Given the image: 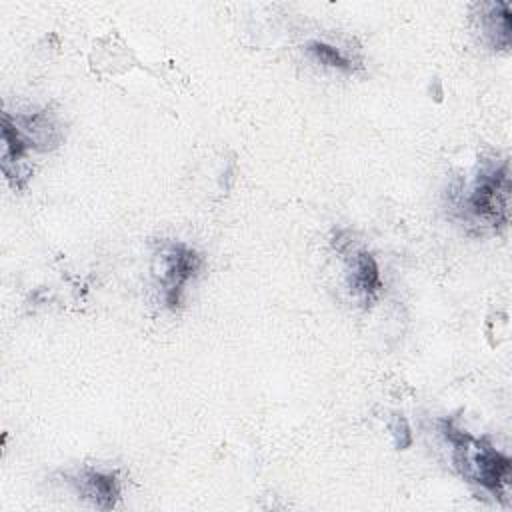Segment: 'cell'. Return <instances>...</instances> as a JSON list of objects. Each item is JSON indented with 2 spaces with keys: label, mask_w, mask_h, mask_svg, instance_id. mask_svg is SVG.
Masks as SVG:
<instances>
[{
  "label": "cell",
  "mask_w": 512,
  "mask_h": 512,
  "mask_svg": "<svg viewBox=\"0 0 512 512\" xmlns=\"http://www.w3.org/2000/svg\"><path fill=\"white\" fill-rule=\"evenodd\" d=\"M308 52L318 60L322 62L324 66H330V68H340V70H350V62L348 58H344L340 54V50H336L334 46L330 44H324V42H310L308 44Z\"/></svg>",
  "instance_id": "6"
},
{
  "label": "cell",
  "mask_w": 512,
  "mask_h": 512,
  "mask_svg": "<svg viewBox=\"0 0 512 512\" xmlns=\"http://www.w3.org/2000/svg\"><path fill=\"white\" fill-rule=\"evenodd\" d=\"M380 272L378 264L372 258V254L360 250L354 254V266H352V288L366 304H370L378 292H380Z\"/></svg>",
  "instance_id": "5"
},
{
  "label": "cell",
  "mask_w": 512,
  "mask_h": 512,
  "mask_svg": "<svg viewBox=\"0 0 512 512\" xmlns=\"http://www.w3.org/2000/svg\"><path fill=\"white\" fill-rule=\"evenodd\" d=\"M162 260L164 268L160 280L164 286V300L170 308H176L180 304L184 284L198 272L202 260L194 250L182 244H170L164 250Z\"/></svg>",
  "instance_id": "3"
},
{
  "label": "cell",
  "mask_w": 512,
  "mask_h": 512,
  "mask_svg": "<svg viewBox=\"0 0 512 512\" xmlns=\"http://www.w3.org/2000/svg\"><path fill=\"white\" fill-rule=\"evenodd\" d=\"M508 164H502L500 168L482 172L478 176V182L468 198L470 210L490 222V224H504L508 220Z\"/></svg>",
  "instance_id": "2"
},
{
  "label": "cell",
  "mask_w": 512,
  "mask_h": 512,
  "mask_svg": "<svg viewBox=\"0 0 512 512\" xmlns=\"http://www.w3.org/2000/svg\"><path fill=\"white\" fill-rule=\"evenodd\" d=\"M444 436L456 446L454 462L460 468L462 476L478 482L482 488L490 490L496 496H502L504 488L510 482L512 464L510 458L500 454L484 440H476L466 432L458 430L452 420H442Z\"/></svg>",
  "instance_id": "1"
},
{
  "label": "cell",
  "mask_w": 512,
  "mask_h": 512,
  "mask_svg": "<svg viewBox=\"0 0 512 512\" xmlns=\"http://www.w3.org/2000/svg\"><path fill=\"white\" fill-rule=\"evenodd\" d=\"M78 492L84 498H90L98 508L110 510L118 498V480L116 474H104L96 470H84L74 478Z\"/></svg>",
  "instance_id": "4"
}]
</instances>
